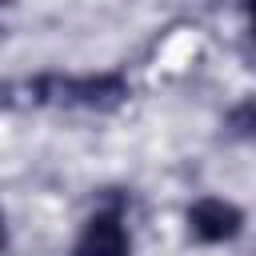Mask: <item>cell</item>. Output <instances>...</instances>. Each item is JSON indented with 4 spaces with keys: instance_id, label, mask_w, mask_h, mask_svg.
Returning <instances> with one entry per match:
<instances>
[{
    "instance_id": "1",
    "label": "cell",
    "mask_w": 256,
    "mask_h": 256,
    "mask_svg": "<svg viewBox=\"0 0 256 256\" xmlns=\"http://www.w3.org/2000/svg\"><path fill=\"white\" fill-rule=\"evenodd\" d=\"M32 104H64V108H88V112H112L120 108L132 88L120 72H88V76H56L44 72L28 80Z\"/></svg>"
},
{
    "instance_id": "2",
    "label": "cell",
    "mask_w": 256,
    "mask_h": 256,
    "mask_svg": "<svg viewBox=\"0 0 256 256\" xmlns=\"http://www.w3.org/2000/svg\"><path fill=\"white\" fill-rule=\"evenodd\" d=\"M184 220H188V236L196 244H232L244 232V212L232 200H220V196L192 200Z\"/></svg>"
},
{
    "instance_id": "3",
    "label": "cell",
    "mask_w": 256,
    "mask_h": 256,
    "mask_svg": "<svg viewBox=\"0 0 256 256\" xmlns=\"http://www.w3.org/2000/svg\"><path fill=\"white\" fill-rule=\"evenodd\" d=\"M68 256H132V240H128L120 208H96L84 220Z\"/></svg>"
},
{
    "instance_id": "4",
    "label": "cell",
    "mask_w": 256,
    "mask_h": 256,
    "mask_svg": "<svg viewBox=\"0 0 256 256\" xmlns=\"http://www.w3.org/2000/svg\"><path fill=\"white\" fill-rule=\"evenodd\" d=\"M224 132H228L232 140L256 144V96H244V100H236V104L224 112Z\"/></svg>"
},
{
    "instance_id": "5",
    "label": "cell",
    "mask_w": 256,
    "mask_h": 256,
    "mask_svg": "<svg viewBox=\"0 0 256 256\" xmlns=\"http://www.w3.org/2000/svg\"><path fill=\"white\" fill-rule=\"evenodd\" d=\"M240 8H244V16H248V36H252V44H256V0H240Z\"/></svg>"
}]
</instances>
